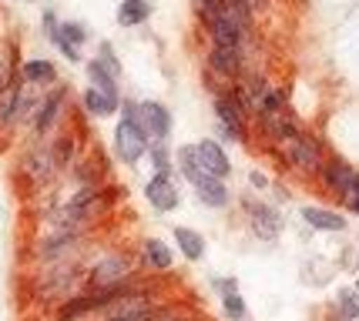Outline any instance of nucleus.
<instances>
[{
  "instance_id": "17",
  "label": "nucleus",
  "mask_w": 359,
  "mask_h": 321,
  "mask_svg": "<svg viewBox=\"0 0 359 321\" xmlns=\"http://www.w3.org/2000/svg\"><path fill=\"white\" fill-rule=\"evenodd\" d=\"M20 80L31 84V87H54L57 80V67L50 61H27L20 67Z\"/></svg>"
},
{
  "instance_id": "24",
  "label": "nucleus",
  "mask_w": 359,
  "mask_h": 321,
  "mask_svg": "<svg viewBox=\"0 0 359 321\" xmlns=\"http://www.w3.org/2000/svg\"><path fill=\"white\" fill-rule=\"evenodd\" d=\"M339 318L343 321L359 318V291H343L339 294Z\"/></svg>"
},
{
  "instance_id": "31",
  "label": "nucleus",
  "mask_w": 359,
  "mask_h": 321,
  "mask_svg": "<svg viewBox=\"0 0 359 321\" xmlns=\"http://www.w3.org/2000/svg\"><path fill=\"white\" fill-rule=\"evenodd\" d=\"M101 321H148V318H138V315H104Z\"/></svg>"
},
{
  "instance_id": "13",
  "label": "nucleus",
  "mask_w": 359,
  "mask_h": 321,
  "mask_svg": "<svg viewBox=\"0 0 359 321\" xmlns=\"http://www.w3.org/2000/svg\"><path fill=\"white\" fill-rule=\"evenodd\" d=\"M208 67L222 77H242V71H245V57H242L238 50L212 44V50H208Z\"/></svg>"
},
{
  "instance_id": "21",
  "label": "nucleus",
  "mask_w": 359,
  "mask_h": 321,
  "mask_svg": "<svg viewBox=\"0 0 359 321\" xmlns=\"http://www.w3.org/2000/svg\"><path fill=\"white\" fill-rule=\"evenodd\" d=\"M88 41V27L84 24H78V20H64L61 27H57V41L54 44L57 47H74V50H81V44Z\"/></svg>"
},
{
  "instance_id": "7",
  "label": "nucleus",
  "mask_w": 359,
  "mask_h": 321,
  "mask_svg": "<svg viewBox=\"0 0 359 321\" xmlns=\"http://www.w3.org/2000/svg\"><path fill=\"white\" fill-rule=\"evenodd\" d=\"M144 198L158 214H168L182 204V191H178L172 174H151L148 184H144Z\"/></svg>"
},
{
  "instance_id": "16",
  "label": "nucleus",
  "mask_w": 359,
  "mask_h": 321,
  "mask_svg": "<svg viewBox=\"0 0 359 321\" xmlns=\"http://www.w3.org/2000/svg\"><path fill=\"white\" fill-rule=\"evenodd\" d=\"M24 171L34 178V184H44L54 171H57V164H54V151L50 148H37V151H31L27 157H24Z\"/></svg>"
},
{
  "instance_id": "29",
  "label": "nucleus",
  "mask_w": 359,
  "mask_h": 321,
  "mask_svg": "<svg viewBox=\"0 0 359 321\" xmlns=\"http://www.w3.org/2000/svg\"><path fill=\"white\" fill-rule=\"evenodd\" d=\"M148 321H195V318H185V315H175V311H155Z\"/></svg>"
},
{
  "instance_id": "2",
  "label": "nucleus",
  "mask_w": 359,
  "mask_h": 321,
  "mask_svg": "<svg viewBox=\"0 0 359 321\" xmlns=\"http://www.w3.org/2000/svg\"><path fill=\"white\" fill-rule=\"evenodd\" d=\"M279 154L285 157V164L299 174H319L323 164H326V154H323V144L313 138V134H306V131H292L285 141L276 144Z\"/></svg>"
},
{
  "instance_id": "15",
  "label": "nucleus",
  "mask_w": 359,
  "mask_h": 321,
  "mask_svg": "<svg viewBox=\"0 0 359 321\" xmlns=\"http://www.w3.org/2000/svg\"><path fill=\"white\" fill-rule=\"evenodd\" d=\"M302 221L316 231H346V217L339 211H332V208H316V204H306L302 208Z\"/></svg>"
},
{
  "instance_id": "14",
  "label": "nucleus",
  "mask_w": 359,
  "mask_h": 321,
  "mask_svg": "<svg viewBox=\"0 0 359 321\" xmlns=\"http://www.w3.org/2000/svg\"><path fill=\"white\" fill-rule=\"evenodd\" d=\"M141 261L151 268V271H172L175 268V251L158 238H144L141 241Z\"/></svg>"
},
{
  "instance_id": "3",
  "label": "nucleus",
  "mask_w": 359,
  "mask_h": 321,
  "mask_svg": "<svg viewBox=\"0 0 359 321\" xmlns=\"http://www.w3.org/2000/svg\"><path fill=\"white\" fill-rule=\"evenodd\" d=\"M242 211H245V221H249V228L255 238H262V241H279L282 234V211L279 208H272L266 201H255V198H242Z\"/></svg>"
},
{
  "instance_id": "26",
  "label": "nucleus",
  "mask_w": 359,
  "mask_h": 321,
  "mask_svg": "<svg viewBox=\"0 0 359 321\" xmlns=\"http://www.w3.org/2000/svg\"><path fill=\"white\" fill-rule=\"evenodd\" d=\"M215 291H219V298L238 294V281H235V278H215Z\"/></svg>"
},
{
  "instance_id": "9",
  "label": "nucleus",
  "mask_w": 359,
  "mask_h": 321,
  "mask_svg": "<svg viewBox=\"0 0 359 321\" xmlns=\"http://www.w3.org/2000/svg\"><path fill=\"white\" fill-rule=\"evenodd\" d=\"M61 110H64V87H54L47 97H41V104L34 110V131L47 134L54 127V121L61 117Z\"/></svg>"
},
{
  "instance_id": "4",
  "label": "nucleus",
  "mask_w": 359,
  "mask_h": 321,
  "mask_svg": "<svg viewBox=\"0 0 359 321\" xmlns=\"http://www.w3.org/2000/svg\"><path fill=\"white\" fill-rule=\"evenodd\" d=\"M131 271H135V268H131V258L121 255V251H111V255L94 261V268L88 271V285H91L94 291L118 288V285H128V281H131Z\"/></svg>"
},
{
  "instance_id": "22",
  "label": "nucleus",
  "mask_w": 359,
  "mask_h": 321,
  "mask_svg": "<svg viewBox=\"0 0 359 321\" xmlns=\"http://www.w3.org/2000/svg\"><path fill=\"white\" fill-rule=\"evenodd\" d=\"M148 157H151V164H155V174H172V148H168V141H155V144H148Z\"/></svg>"
},
{
  "instance_id": "25",
  "label": "nucleus",
  "mask_w": 359,
  "mask_h": 321,
  "mask_svg": "<svg viewBox=\"0 0 359 321\" xmlns=\"http://www.w3.org/2000/svg\"><path fill=\"white\" fill-rule=\"evenodd\" d=\"M195 10L202 14L205 24H212V20L222 14V0H195Z\"/></svg>"
},
{
  "instance_id": "27",
  "label": "nucleus",
  "mask_w": 359,
  "mask_h": 321,
  "mask_svg": "<svg viewBox=\"0 0 359 321\" xmlns=\"http://www.w3.org/2000/svg\"><path fill=\"white\" fill-rule=\"evenodd\" d=\"M346 208L353 214H359V174H356V181H353V187H349V194H346Z\"/></svg>"
},
{
  "instance_id": "18",
  "label": "nucleus",
  "mask_w": 359,
  "mask_h": 321,
  "mask_svg": "<svg viewBox=\"0 0 359 321\" xmlns=\"http://www.w3.org/2000/svg\"><path fill=\"white\" fill-rule=\"evenodd\" d=\"M81 104H84V110H88L91 117H111L114 110H121V101H118V97H108V94L94 91V87H88V91L81 94Z\"/></svg>"
},
{
  "instance_id": "11",
  "label": "nucleus",
  "mask_w": 359,
  "mask_h": 321,
  "mask_svg": "<svg viewBox=\"0 0 359 321\" xmlns=\"http://www.w3.org/2000/svg\"><path fill=\"white\" fill-rule=\"evenodd\" d=\"M195 198L202 201L205 208H229V201H232V191H229V184L222 181V178H205V181L195 184Z\"/></svg>"
},
{
  "instance_id": "12",
  "label": "nucleus",
  "mask_w": 359,
  "mask_h": 321,
  "mask_svg": "<svg viewBox=\"0 0 359 321\" xmlns=\"http://www.w3.org/2000/svg\"><path fill=\"white\" fill-rule=\"evenodd\" d=\"M215 117H219V124L232 127L238 134H245V110H242V104L235 101L232 91H222L219 97H215Z\"/></svg>"
},
{
  "instance_id": "5",
  "label": "nucleus",
  "mask_w": 359,
  "mask_h": 321,
  "mask_svg": "<svg viewBox=\"0 0 359 321\" xmlns=\"http://www.w3.org/2000/svg\"><path fill=\"white\" fill-rule=\"evenodd\" d=\"M88 77H91V87L108 97H118V77H121V64L111 54L108 44H101V54L88 61Z\"/></svg>"
},
{
  "instance_id": "23",
  "label": "nucleus",
  "mask_w": 359,
  "mask_h": 321,
  "mask_svg": "<svg viewBox=\"0 0 359 321\" xmlns=\"http://www.w3.org/2000/svg\"><path fill=\"white\" fill-rule=\"evenodd\" d=\"M222 315H225L229 321H245L249 318L245 298H242V294H229V298H222Z\"/></svg>"
},
{
  "instance_id": "19",
  "label": "nucleus",
  "mask_w": 359,
  "mask_h": 321,
  "mask_svg": "<svg viewBox=\"0 0 359 321\" xmlns=\"http://www.w3.org/2000/svg\"><path fill=\"white\" fill-rule=\"evenodd\" d=\"M175 245L188 261H202L205 258V238L195 228H175Z\"/></svg>"
},
{
  "instance_id": "20",
  "label": "nucleus",
  "mask_w": 359,
  "mask_h": 321,
  "mask_svg": "<svg viewBox=\"0 0 359 321\" xmlns=\"http://www.w3.org/2000/svg\"><path fill=\"white\" fill-rule=\"evenodd\" d=\"M148 17H151L148 0H121V7H118V24L121 27H141Z\"/></svg>"
},
{
  "instance_id": "6",
  "label": "nucleus",
  "mask_w": 359,
  "mask_h": 321,
  "mask_svg": "<svg viewBox=\"0 0 359 321\" xmlns=\"http://www.w3.org/2000/svg\"><path fill=\"white\" fill-rule=\"evenodd\" d=\"M114 154L125 161V164H138L141 157H148V138L141 134V127L135 121L121 117L114 127Z\"/></svg>"
},
{
  "instance_id": "32",
  "label": "nucleus",
  "mask_w": 359,
  "mask_h": 321,
  "mask_svg": "<svg viewBox=\"0 0 359 321\" xmlns=\"http://www.w3.org/2000/svg\"><path fill=\"white\" fill-rule=\"evenodd\" d=\"M356 271H359V258H356Z\"/></svg>"
},
{
  "instance_id": "30",
  "label": "nucleus",
  "mask_w": 359,
  "mask_h": 321,
  "mask_svg": "<svg viewBox=\"0 0 359 321\" xmlns=\"http://www.w3.org/2000/svg\"><path fill=\"white\" fill-rule=\"evenodd\" d=\"M249 181H252V187H255V191H266V187H269V178L262 174V171H249Z\"/></svg>"
},
{
  "instance_id": "28",
  "label": "nucleus",
  "mask_w": 359,
  "mask_h": 321,
  "mask_svg": "<svg viewBox=\"0 0 359 321\" xmlns=\"http://www.w3.org/2000/svg\"><path fill=\"white\" fill-rule=\"evenodd\" d=\"M57 17H54V10H44V34L50 37V41H57Z\"/></svg>"
},
{
  "instance_id": "8",
  "label": "nucleus",
  "mask_w": 359,
  "mask_h": 321,
  "mask_svg": "<svg viewBox=\"0 0 359 321\" xmlns=\"http://www.w3.org/2000/svg\"><path fill=\"white\" fill-rule=\"evenodd\" d=\"M195 154H198V164H202L212 178H229L232 174V161H229V154H225V148H222L219 141H198L195 144Z\"/></svg>"
},
{
  "instance_id": "1",
  "label": "nucleus",
  "mask_w": 359,
  "mask_h": 321,
  "mask_svg": "<svg viewBox=\"0 0 359 321\" xmlns=\"http://www.w3.org/2000/svg\"><path fill=\"white\" fill-rule=\"evenodd\" d=\"M121 117L135 121L141 127V134L148 138V144L172 138V110L158 101H125L121 104Z\"/></svg>"
},
{
  "instance_id": "10",
  "label": "nucleus",
  "mask_w": 359,
  "mask_h": 321,
  "mask_svg": "<svg viewBox=\"0 0 359 321\" xmlns=\"http://www.w3.org/2000/svg\"><path fill=\"white\" fill-rule=\"evenodd\" d=\"M319 174H323V184H326V191L339 194V198H346V194H349V187H353V181H356V171L349 168L346 161H326Z\"/></svg>"
}]
</instances>
